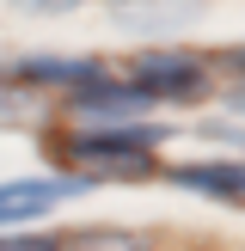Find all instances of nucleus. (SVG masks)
I'll return each instance as SVG.
<instances>
[{
  "label": "nucleus",
  "instance_id": "nucleus-1",
  "mask_svg": "<svg viewBox=\"0 0 245 251\" xmlns=\"http://www.w3.org/2000/svg\"><path fill=\"white\" fill-rule=\"evenodd\" d=\"M166 129L153 123H110V129H80L61 141V166L86 172V178H147L153 172V147Z\"/></svg>",
  "mask_w": 245,
  "mask_h": 251
},
{
  "label": "nucleus",
  "instance_id": "nucleus-2",
  "mask_svg": "<svg viewBox=\"0 0 245 251\" xmlns=\"http://www.w3.org/2000/svg\"><path fill=\"white\" fill-rule=\"evenodd\" d=\"M129 86L141 104H190L208 92V68L184 49H147L129 61Z\"/></svg>",
  "mask_w": 245,
  "mask_h": 251
},
{
  "label": "nucleus",
  "instance_id": "nucleus-3",
  "mask_svg": "<svg viewBox=\"0 0 245 251\" xmlns=\"http://www.w3.org/2000/svg\"><path fill=\"white\" fill-rule=\"evenodd\" d=\"M166 178L178 184V190L208 196V202H233V208H245V166H239V159H190V166H172Z\"/></svg>",
  "mask_w": 245,
  "mask_h": 251
},
{
  "label": "nucleus",
  "instance_id": "nucleus-4",
  "mask_svg": "<svg viewBox=\"0 0 245 251\" xmlns=\"http://www.w3.org/2000/svg\"><path fill=\"white\" fill-rule=\"evenodd\" d=\"M68 190H80V184H61V178H12V184H0V227H31Z\"/></svg>",
  "mask_w": 245,
  "mask_h": 251
},
{
  "label": "nucleus",
  "instance_id": "nucleus-5",
  "mask_svg": "<svg viewBox=\"0 0 245 251\" xmlns=\"http://www.w3.org/2000/svg\"><path fill=\"white\" fill-rule=\"evenodd\" d=\"M19 74L24 86H37V92H43V86H61V92H80V86H92L98 74V61H61V55H31V61H19Z\"/></svg>",
  "mask_w": 245,
  "mask_h": 251
},
{
  "label": "nucleus",
  "instance_id": "nucleus-6",
  "mask_svg": "<svg viewBox=\"0 0 245 251\" xmlns=\"http://www.w3.org/2000/svg\"><path fill=\"white\" fill-rule=\"evenodd\" d=\"M74 98V110H80V117H135V110H141V98H135V86L129 80H110V74H98L92 86H80V92H68Z\"/></svg>",
  "mask_w": 245,
  "mask_h": 251
},
{
  "label": "nucleus",
  "instance_id": "nucleus-7",
  "mask_svg": "<svg viewBox=\"0 0 245 251\" xmlns=\"http://www.w3.org/2000/svg\"><path fill=\"white\" fill-rule=\"evenodd\" d=\"M43 110H49V92H37V86H6L0 80V123H43Z\"/></svg>",
  "mask_w": 245,
  "mask_h": 251
},
{
  "label": "nucleus",
  "instance_id": "nucleus-8",
  "mask_svg": "<svg viewBox=\"0 0 245 251\" xmlns=\"http://www.w3.org/2000/svg\"><path fill=\"white\" fill-rule=\"evenodd\" d=\"M55 251H147L141 233H110V227H92V233H61Z\"/></svg>",
  "mask_w": 245,
  "mask_h": 251
},
{
  "label": "nucleus",
  "instance_id": "nucleus-9",
  "mask_svg": "<svg viewBox=\"0 0 245 251\" xmlns=\"http://www.w3.org/2000/svg\"><path fill=\"white\" fill-rule=\"evenodd\" d=\"M0 251H55L49 233H12V239H0Z\"/></svg>",
  "mask_w": 245,
  "mask_h": 251
},
{
  "label": "nucleus",
  "instance_id": "nucleus-10",
  "mask_svg": "<svg viewBox=\"0 0 245 251\" xmlns=\"http://www.w3.org/2000/svg\"><path fill=\"white\" fill-rule=\"evenodd\" d=\"M12 6H24V12H43V19H55V12H74L80 0H12Z\"/></svg>",
  "mask_w": 245,
  "mask_h": 251
},
{
  "label": "nucleus",
  "instance_id": "nucleus-11",
  "mask_svg": "<svg viewBox=\"0 0 245 251\" xmlns=\"http://www.w3.org/2000/svg\"><path fill=\"white\" fill-rule=\"evenodd\" d=\"M220 68H227V74H239V80H245V49H233V55H220Z\"/></svg>",
  "mask_w": 245,
  "mask_h": 251
},
{
  "label": "nucleus",
  "instance_id": "nucleus-12",
  "mask_svg": "<svg viewBox=\"0 0 245 251\" xmlns=\"http://www.w3.org/2000/svg\"><path fill=\"white\" fill-rule=\"evenodd\" d=\"M227 98H233V110H245V80H239V86H233V92H227Z\"/></svg>",
  "mask_w": 245,
  "mask_h": 251
},
{
  "label": "nucleus",
  "instance_id": "nucleus-13",
  "mask_svg": "<svg viewBox=\"0 0 245 251\" xmlns=\"http://www.w3.org/2000/svg\"><path fill=\"white\" fill-rule=\"evenodd\" d=\"M117 6H141V0H117ZM159 6H172V0H159Z\"/></svg>",
  "mask_w": 245,
  "mask_h": 251
}]
</instances>
